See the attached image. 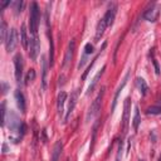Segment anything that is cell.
I'll return each instance as SVG.
<instances>
[{
    "label": "cell",
    "instance_id": "cell-2",
    "mask_svg": "<svg viewBox=\"0 0 161 161\" xmlns=\"http://www.w3.org/2000/svg\"><path fill=\"white\" fill-rule=\"evenodd\" d=\"M39 6L37 3H32L30 5V14H29V27H30V32L33 35H37L38 32V27H39Z\"/></svg>",
    "mask_w": 161,
    "mask_h": 161
},
{
    "label": "cell",
    "instance_id": "cell-26",
    "mask_svg": "<svg viewBox=\"0 0 161 161\" xmlns=\"http://www.w3.org/2000/svg\"><path fill=\"white\" fill-rule=\"evenodd\" d=\"M93 53V46L91 43H87L86 47H84V54L86 56H91Z\"/></svg>",
    "mask_w": 161,
    "mask_h": 161
},
{
    "label": "cell",
    "instance_id": "cell-23",
    "mask_svg": "<svg viewBox=\"0 0 161 161\" xmlns=\"http://www.w3.org/2000/svg\"><path fill=\"white\" fill-rule=\"evenodd\" d=\"M147 115H161V107L160 106H151L146 111Z\"/></svg>",
    "mask_w": 161,
    "mask_h": 161
},
{
    "label": "cell",
    "instance_id": "cell-27",
    "mask_svg": "<svg viewBox=\"0 0 161 161\" xmlns=\"http://www.w3.org/2000/svg\"><path fill=\"white\" fill-rule=\"evenodd\" d=\"M96 61H97V57L94 58V59H93L92 61V63L89 64V66H88V68H87V71L86 72H84V73H83V76H82V79L84 80L87 78V76H88V73H89V71H91V69H92V67H93V64H94V62H96Z\"/></svg>",
    "mask_w": 161,
    "mask_h": 161
},
{
    "label": "cell",
    "instance_id": "cell-21",
    "mask_svg": "<svg viewBox=\"0 0 161 161\" xmlns=\"http://www.w3.org/2000/svg\"><path fill=\"white\" fill-rule=\"evenodd\" d=\"M8 33H9V30H8L6 22L3 19V20H1V25H0V35H1V42H3V43H5V42H6Z\"/></svg>",
    "mask_w": 161,
    "mask_h": 161
},
{
    "label": "cell",
    "instance_id": "cell-5",
    "mask_svg": "<svg viewBox=\"0 0 161 161\" xmlns=\"http://www.w3.org/2000/svg\"><path fill=\"white\" fill-rule=\"evenodd\" d=\"M29 56L32 59H37L38 54H39V51H40V43H39V39L37 35H33V38L29 40Z\"/></svg>",
    "mask_w": 161,
    "mask_h": 161
},
{
    "label": "cell",
    "instance_id": "cell-29",
    "mask_svg": "<svg viewBox=\"0 0 161 161\" xmlns=\"http://www.w3.org/2000/svg\"><path fill=\"white\" fill-rule=\"evenodd\" d=\"M10 4H12V1H10V0H6V1H0V6H1V9L6 8V6L10 5Z\"/></svg>",
    "mask_w": 161,
    "mask_h": 161
},
{
    "label": "cell",
    "instance_id": "cell-32",
    "mask_svg": "<svg viewBox=\"0 0 161 161\" xmlns=\"http://www.w3.org/2000/svg\"><path fill=\"white\" fill-rule=\"evenodd\" d=\"M121 146H122V142H121V145H120V147H118V154H117V157H116V161H120V156H121Z\"/></svg>",
    "mask_w": 161,
    "mask_h": 161
},
{
    "label": "cell",
    "instance_id": "cell-30",
    "mask_svg": "<svg viewBox=\"0 0 161 161\" xmlns=\"http://www.w3.org/2000/svg\"><path fill=\"white\" fill-rule=\"evenodd\" d=\"M25 130H27V127H25V123L22 122V125H20V128H19V133H22V136H23L24 133H25Z\"/></svg>",
    "mask_w": 161,
    "mask_h": 161
},
{
    "label": "cell",
    "instance_id": "cell-6",
    "mask_svg": "<svg viewBox=\"0 0 161 161\" xmlns=\"http://www.w3.org/2000/svg\"><path fill=\"white\" fill-rule=\"evenodd\" d=\"M78 93L79 91L78 89H76L74 92L71 94V97H69V103H68V109H67V115L64 116V123L68 121L69 116L72 115V112H73V109H74L76 104H77V99H78Z\"/></svg>",
    "mask_w": 161,
    "mask_h": 161
},
{
    "label": "cell",
    "instance_id": "cell-8",
    "mask_svg": "<svg viewBox=\"0 0 161 161\" xmlns=\"http://www.w3.org/2000/svg\"><path fill=\"white\" fill-rule=\"evenodd\" d=\"M20 125H22V122L19 120L18 115L14 111H10V116H9V130L12 132H17V131H19V128H20Z\"/></svg>",
    "mask_w": 161,
    "mask_h": 161
},
{
    "label": "cell",
    "instance_id": "cell-17",
    "mask_svg": "<svg viewBox=\"0 0 161 161\" xmlns=\"http://www.w3.org/2000/svg\"><path fill=\"white\" fill-rule=\"evenodd\" d=\"M128 73L126 74V77L123 78V80H122V84H121L118 88H117V91H116V94H115V97H113V102H112V111H115L116 108V104H117V101H118V97H120V94L121 92H122V89H123V87L126 86V83H127V78H128Z\"/></svg>",
    "mask_w": 161,
    "mask_h": 161
},
{
    "label": "cell",
    "instance_id": "cell-12",
    "mask_svg": "<svg viewBox=\"0 0 161 161\" xmlns=\"http://www.w3.org/2000/svg\"><path fill=\"white\" fill-rule=\"evenodd\" d=\"M157 15H159V10H157V6L156 4H151V8H149L144 14V18L147 19L149 22H155L157 19Z\"/></svg>",
    "mask_w": 161,
    "mask_h": 161
},
{
    "label": "cell",
    "instance_id": "cell-22",
    "mask_svg": "<svg viewBox=\"0 0 161 161\" xmlns=\"http://www.w3.org/2000/svg\"><path fill=\"white\" fill-rule=\"evenodd\" d=\"M140 122H141V118H140V109H138L137 106H135V113H133V121H132V126H133V130H135V131L138 130Z\"/></svg>",
    "mask_w": 161,
    "mask_h": 161
},
{
    "label": "cell",
    "instance_id": "cell-24",
    "mask_svg": "<svg viewBox=\"0 0 161 161\" xmlns=\"http://www.w3.org/2000/svg\"><path fill=\"white\" fill-rule=\"evenodd\" d=\"M35 79V71L34 69H30L27 74V78H25V84H28L30 82H33Z\"/></svg>",
    "mask_w": 161,
    "mask_h": 161
},
{
    "label": "cell",
    "instance_id": "cell-4",
    "mask_svg": "<svg viewBox=\"0 0 161 161\" xmlns=\"http://www.w3.org/2000/svg\"><path fill=\"white\" fill-rule=\"evenodd\" d=\"M18 44V35H17V30L14 28L9 29V33H8V38H6L5 42V47H6V51L10 53L15 49V47Z\"/></svg>",
    "mask_w": 161,
    "mask_h": 161
},
{
    "label": "cell",
    "instance_id": "cell-14",
    "mask_svg": "<svg viewBox=\"0 0 161 161\" xmlns=\"http://www.w3.org/2000/svg\"><path fill=\"white\" fill-rule=\"evenodd\" d=\"M74 48H76V42L73 39L69 42L68 48H67V52H66V57H64V62H63V67H67V64L72 61L73 58V53H74Z\"/></svg>",
    "mask_w": 161,
    "mask_h": 161
},
{
    "label": "cell",
    "instance_id": "cell-25",
    "mask_svg": "<svg viewBox=\"0 0 161 161\" xmlns=\"http://www.w3.org/2000/svg\"><path fill=\"white\" fill-rule=\"evenodd\" d=\"M6 121V109H5V102L1 103V125L4 126Z\"/></svg>",
    "mask_w": 161,
    "mask_h": 161
},
{
    "label": "cell",
    "instance_id": "cell-15",
    "mask_svg": "<svg viewBox=\"0 0 161 161\" xmlns=\"http://www.w3.org/2000/svg\"><path fill=\"white\" fill-rule=\"evenodd\" d=\"M20 42H22V44H23L24 49H28L29 48V38H28V32H27L25 24H22V28H20Z\"/></svg>",
    "mask_w": 161,
    "mask_h": 161
},
{
    "label": "cell",
    "instance_id": "cell-10",
    "mask_svg": "<svg viewBox=\"0 0 161 161\" xmlns=\"http://www.w3.org/2000/svg\"><path fill=\"white\" fill-rule=\"evenodd\" d=\"M48 67L49 63L47 61L46 56H42V88H47V74H48Z\"/></svg>",
    "mask_w": 161,
    "mask_h": 161
},
{
    "label": "cell",
    "instance_id": "cell-9",
    "mask_svg": "<svg viewBox=\"0 0 161 161\" xmlns=\"http://www.w3.org/2000/svg\"><path fill=\"white\" fill-rule=\"evenodd\" d=\"M131 101L130 98L125 99V104H123V117H122V122H123V132L126 133L127 127H128V121H130V106H131Z\"/></svg>",
    "mask_w": 161,
    "mask_h": 161
},
{
    "label": "cell",
    "instance_id": "cell-33",
    "mask_svg": "<svg viewBox=\"0 0 161 161\" xmlns=\"http://www.w3.org/2000/svg\"><path fill=\"white\" fill-rule=\"evenodd\" d=\"M3 88H4V91H3V92L6 93V89H8V86H6V83H3Z\"/></svg>",
    "mask_w": 161,
    "mask_h": 161
},
{
    "label": "cell",
    "instance_id": "cell-1",
    "mask_svg": "<svg viewBox=\"0 0 161 161\" xmlns=\"http://www.w3.org/2000/svg\"><path fill=\"white\" fill-rule=\"evenodd\" d=\"M103 94H104V87H102L101 92L98 93V96L94 98V101L92 102L91 107L88 108V112H87V115H86V122H89V121H92L93 118H94V117H96V116L99 113V111H101V106H102Z\"/></svg>",
    "mask_w": 161,
    "mask_h": 161
},
{
    "label": "cell",
    "instance_id": "cell-34",
    "mask_svg": "<svg viewBox=\"0 0 161 161\" xmlns=\"http://www.w3.org/2000/svg\"><path fill=\"white\" fill-rule=\"evenodd\" d=\"M159 161H161V157H160V159H159Z\"/></svg>",
    "mask_w": 161,
    "mask_h": 161
},
{
    "label": "cell",
    "instance_id": "cell-31",
    "mask_svg": "<svg viewBox=\"0 0 161 161\" xmlns=\"http://www.w3.org/2000/svg\"><path fill=\"white\" fill-rule=\"evenodd\" d=\"M152 63H154V66H155L156 74H160V68H159V64H157V61H156V59H154V61H152Z\"/></svg>",
    "mask_w": 161,
    "mask_h": 161
},
{
    "label": "cell",
    "instance_id": "cell-19",
    "mask_svg": "<svg viewBox=\"0 0 161 161\" xmlns=\"http://www.w3.org/2000/svg\"><path fill=\"white\" fill-rule=\"evenodd\" d=\"M136 84H137V88L140 89L141 94H142V96H146L147 92H149V86H147V83L145 82L144 78H141V77L136 78Z\"/></svg>",
    "mask_w": 161,
    "mask_h": 161
},
{
    "label": "cell",
    "instance_id": "cell-28",
    "mask_svg": "<svg viewBox=\"0 0 161 161\" xmlns=\"http://www.w3.org/2000/svg\"><path fill=\"white\" fill-rule=\"evenodd\" d=\"M14 5H15V13H17V14H19V13L22 12L23 1H15V3H14Z\"/></svg>",
    "mask_w": 161,
    "mask_h": 161
},
{
    "label": "cell",
    "instance_id": "cell-3",
    "mask_svg": "<svg viewBox=\"0 0 161 161\" xmlns=\"http://www.w3.org/2000/svg\"><path fill=\"white\" fill-rule=\"evenodd\" d=\"M14 67H15V78H17V82L18 83H22V80H23L24 63H23V57L19 53L14 57Z\"/></svg>",
    "mask_w": 161,
    "mask_h": 161
},
{
    "label": "cell",
    "instance_id": "cell-11",
    "mask_svg": "<svg viewBox=\"0 0 161 161\" xmlns=\"http://www.w3.org/2000/svg\"><path fill=\"white\" fill-rule=\"evenodd\" d=\"M67 99V93L66 92H61L58 94L57 98V111L59 117H63L64 116V102Z\"/></svg>",
    "mask_w": 161,
    "mask_h": 161
},
{
    "label": "cell",
    "instance_id": "cell-7",
    "mask_svg": "<svg viewBox=\"0 0 161 161\" xmlns=\"http://www.w3.org/2000/svg\"><path fill=\"white\" fill-rule=\"evenodd\" d=\"M116 13H117V5L115 4H111L108 6V9H107V12L104 14V20H106V24H107V27H111L113 22H115V18H116Z\"/></svg>",
    "mask_w": 161,
    "mask_h": 161
},
{
    "label": "cell",
    "instance_id": "cell-13",
    "mask_svg": "<svg viewBox=\"0 0 161 161\" xmlns=\"http://www.w3.org/2000/svg\"><path fill=\"white\" fill-rule=\"evenodd\" d=\"M107 28V24H106V20H104V18H102L97 24V29H96V35H94V42L98 43L101 38H102V35H103L104 30Z\"/></svg>",
    "mask_w": 161,
    "mask_h": 161
},
{
    "label": "cell",
    "instance_id": "cell-16",
    "mask_svg": "<svg viewBox=\"0 0 161 161\" xmlns=\"http://www.w3.org/2000/svg\"><path fill=\"white\" fill-rule=\"evenodd\" d=\"M15 99H17V104L19 109L22 111V112H25V108H27V104H25V98H24V94L19 89L15 91Z\"/></svg>",
    "mask_w": 161,
    "mask_h": 161
},
{
    "label": "cell",
    "instance_id": "cell-20",
    "mask_svg": "<svg viewBox=\"0 0 161 161\" xmlns=\"http://www.w3.org/2000/svg\"><path fill=\"white\" fill-rule=\"evenodd\" d=\"M104 69H106V66H104L103 68H102V71H101V72H98L97 74H96V77H94V78H93L92 83H91V84H89V87H88V91H87V96H88V94H91V93L93 92V89H94V87L97 86V83H98V79H99V78H101V76L103 74Z\"/></svg>",
    "mask_w": 161,
    "mask_h": 161
},
{
    "label": "cell",
    "instance_id": "cell-18",
    "mask_svg": "<svg viewBox=\"0 0 161 161\" xmlns=\"http://www.w3.org/2000/svg\"><path fill=\"white\" fill-rule=\"evenodd\" d=\"M62 149H63V145L62 141H57L54 147H53V154H52V161H58L62 154Z\"/></svg>",
    "mask_w": 161,
    "mask_h": 161
}]
</instances>
